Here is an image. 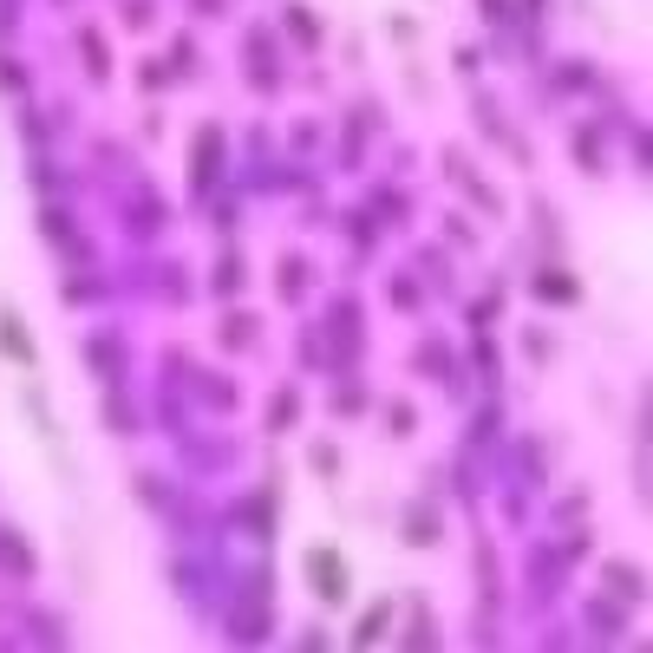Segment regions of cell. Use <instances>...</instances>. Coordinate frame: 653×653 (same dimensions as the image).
<instances>
[{
    "label": "cell",
    "instance_id": "cell-12",
    "mask_svg": "<svg viewBox=\"0 0 653 653\" xmlns=\"http://www.w3.org/2000/svg\"><path fill=\"white\" fill-rule=\"evenodd\" d=\"M249 334H255V320H223V340L229 347H249Z\"/></svg>",
    "mask_w": 653,
    "mask_h": 653
},
{
    "label": "cell",
    "instance_id": "cell-1",
    "mask_svg": "<svg viewBox=\"0 0 653 653\" xmlns=\"http://www.w3.org/2000/svg\"><path fill=\"white\" fill-rule=\"evenodd\" d=\"M307 582L320 588V601H347V555L326 549V543H314L307 549Z\"/></svg>",
    "mask_w": 653,
    "mask_h": 653
},
{
    "label": "cell",
    "instance_id": "cell-7",
    "mask_svg": "<svg viewBox=\"0 0 653 653\" xmlns=\"http://www.w3.org/2000/svg\"><path fill=\"white\" fill-rule=\"evenodd\" d=\"M607 588H615V595H627V601H640V568H627V562H607Z\"/></svg>",
    "mask_w": 653,
    "mask_h": 653
},
{
    "label": "cell",
    "instance_id": "cell-8",
    "mask_svg": "<svg viewBox=\"0 0 653 653\" xmlns=\"http://www.w3.org/2000/svg\"><path fill=\"white\" fill-rule=\"evenodd\" d=\"M536 295H549V301H575L582 288H575L568 275H543V281H536Z\"/></svg>",
    "mask_w": 653,
    "mask_h": 653
},
{
    "label": "cell",
    "instance_id": "cell-5",
    "mask_svg": "<svg viewBox=\"0 0 653 653\" xmlns=\"http://www.w3.org/2000/svg\"><path fill=\"white\" fill-rule=\"evenodd\" d=\"M386 621H392V607H386V601H373V607H366V615H359L353 640H359V647H366V640H379V634H386Z\"/></svg>",
    "mask_w": 653,
    "mask_h": 653
},
{
    "label": "cell",
    "instance_id": "cell-9",
    "mask_svg": "<svg viewBox=\"0 0 653 653\" xmlns=\"http://www.w3.org/2000/svg\"><path fill=\"white\" fill-rule=\"evenodd\" d=\"M288 33H295V39H307V47H314V39H320V20H314L307 7H288Z\"/></svg>",
    "mask_w": 653,
    "mask_h": 653
},
{
    "label": "cell",
    "instance_id": "cell-2",
    "mask_svg": "<svg viewBox=\"0 0 653 653\" xmlns=\"http://www.w3.org/2000/svg\"><path fill=\"white\" fill-rule=\"evenodd\" d=\"M216 171H223V131H216V125H202L196 144H190V183H196V190H210Z\"/></svg>",
    "mask_w": 653,
    "mask_h": 653
},
{
    "label": "cell",
    "instance_id": "cell-11",
    "mask_svg": "<svg viewBox=\"0 0 653 653\" xmlns=\"http://www.w3.org/2000/svg\"><path fill=\"white\" fill-rule=\"evenodd\" d=\"M281 295H288V301H301V255H288V262H281Z\"/></svg>",
    "mask_w": 653,
    "mask_h": 653
},
{
    "label": "cell",
    "instance_id": "cell-6",
    "mask_svg": "<svg viewBox=\"0 0 653 653\" xmlns=\"http://www.w3.org/2000/svg\"><path fill=\"white\" fill-rule=\"evenodd\" d=\"M0 562H7L14 575H33V549H26L20 536H7V529H0Z\"/></svg>",
    "mask_w": 653,
    "mask_h": 653
},
{
    "label": "cell",
    "instance_id": "cell-14",
    "mask_svg": "<svg viewBox=\"0 0 653 653\" xmlns=\"http://www.w3.org/2000/svg\"><path fill=\"white\" fill-rule=\"evenodd\" d=\"M0 86H26V72H20L14 59H0Z\"/></svg>",
    "mask_w": 653,
    "mask_h": 653
},
{
    "label": "cell",
    "instance_id": "cell-3",
    "mask_svg": "<svg viewBox=\"0 0 653 653\" xmlns=\"http://www.w3.org/2000/svg\"><path fill=\"white\" fill-rule=\"evenodd\" d=\"M0 353H7L14 366H33V359H39V347H33V334L20 326V314H14V307H0Z\"/></svg>",
    "mask_w": 653,
    "mask_h": 653
},
{
    "label": "cell",
    "instance_id": "cell-4",
    "mask_svg": "<svg viewBox=\"0 0 653 653\" xmlns=\"http://www.w3.org/2000/svg\"><path fill=\"white\" fill-rule=\"evenodd\" d=\"M78 47H86V72H92V78H105V72H111V53H105L98 26H86V33H78Z\"/></svg>",
    "mask_w": 653,
    "mask_h": 653
},
{
    "label": "cell",
    "instance_id": "cell-13",
    "mask_svg": "<svg viewBox=\"0 0 653 653\" xmlns=\"http://www.w3.org/2000/svg\"><path fill=\"white\" fill-rule=\"evenodd\" d=\"M314 464H320V477H340L334 464H340V451H334V444H320V451H314Z\"/></svg>",
    "mask_w": 653,
    "mask_h": 653
},
{
    "label": "cell",
    "instance_id": "cell-10",
    "mask_svg": "<svg viewBox=\"0 0 653 653\" xmlns=\"http://www.w3.org/2000/svg\"><path fill=\"white\" fill-rule=\"evenodd\" d=\"M295 425V392H275V419H268V431H288Z\"/></svg>",
    "mask_w": 653,
    "mask_h": 653
}]
</instances>
